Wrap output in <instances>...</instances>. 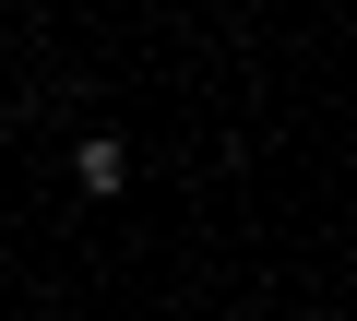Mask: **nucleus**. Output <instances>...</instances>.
Masks as SVG:
<instances>
[{
  "mask_svg": "<svg viewBox=\"0 0 357 321\" xmlns=\"http://www.w3.org/2000/svg\"><path fill=\"white\" fill-rule=\"evenodd\" d=\"M72 179H84V191H119V179H131V155H119V143H84V155H72Z\"/></svg>",
  "mask_w": 357,
  "mask_h": 321,
  "instance_id": "obj_1",
  "label": "nucleus"
}]
</instances>
